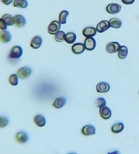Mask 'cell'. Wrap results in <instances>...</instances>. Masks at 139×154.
Masks as SVG:
<instances>
[{"instance_id": "obj_1", "label": "cell", "mask_w": 139, "mask_h": 154, "mask_svg": "<svg viewBox=\"0 0 139 154\" xmlns=\"http://www.w3.org/2000/svg\"><path fill=\"white\" fill-rule=\"evenodd\" d=\"M23 54L22 48L18 45H15L13 46L9 52L8 57L11 59H19L21 57Z\"/></svg>"}, {"instance_id": "obj_2", "label": "cell", "mask_w": 139, "mask_h": 154, "mask_svg": "<svg viewBox=\"0 0 139 154\" xmlns=\"http://www.w3.org/2000/svg\"><path fill=\"white\" fill-rule=\"evenodd\" d=\"M32 73V70L30 67L24 66L19 68L17 71V75L20 79H24L29 78Z\"/></svg>"}, {"instance_id": "obj_3", "label": "cell", "mask_w": 139, "mask_h": 154, "mask_svg": "<svg viewBox=\"0 0 139 154\" xmlns=\"http://www.w3.org/2000/svg\"><path fill=\"white\" fill-rule=\"evenodd\" d=\"M61 24L57 20H53L48 26V32L51 35H55L60 29Z\"/></svg>"}, {"instance_id": "obj_4", "label": "cell", "mask_w": 139, "mask_h": 154, "mask_svg": "<svg viewBox=\"0 0 139 154\" xmlns=\"http://www.w3.org/2000/svg\"><path fill=\"white\" fill-rule=\"evenodd\" d=\"M121 9V6L117 3H111L109 4L106 7V11L111 14H118Z\"/></svg>"}, {"instance_id": "obj_5", "label": "cell", "mask_w": 139, "mask_h": 154, "mask_svg": "<svg viewBox=\"0 0 139 154\" xmlns=\"http://www.w3.org/2000/svg\"><path fill=\"white\" fill-rule=\"evenodd\" d=\"M15 139L18 143L25 144L28 141L29 137L28 134L25 132L19 131L16 134Z\"/></svg>"}, {"instance_id": "obj_6", "label": "cell", "mask_w": 139, "mask_h": 154, "mask_svg": "<svg viewBox=\"0 0 139 154\" xmlns=\"http://www.w3.org/2000/svg\"><path fill=\"white\" fill-rule=\"evenodd\" d=\"M84 45L87 51H93L96 47V41L93 37H87L84 40Z\"/></svg>"}, {"instance_id": "obj_7", "label": "cell", "mask_w": 139, "mask_h": 154, "mask_svg": "<svg viewBox=\"0 0 139 154\" xmlns=\"http://www.w3.org/2000/svg\"><path fill=\"white\" fill-rule=\"evenodd\" d=\"M81 132L85 136H89L95 134V128L91 125H86L81 129Z\"/></svg>"}, {"instance_id": "obj_8", "label": "cell", "mask_w": 139, "mask_h": 154, "mask_svg": "<svg viewBox=\"0 0 139 154\" xmlns=\"http://www.w3.org/2000/svg\"><path fill=\"white\" fill-rule=\"evenodd\" d=\"M120 47V43L117 42H112L108 43L106 46V50L109 54H114L118 52Z\"/></svg>"}, {"instance_id": "obj_9", "label": "cell", "mask_w": 139, "mask_h": 154, "mask_svg": "<svg viewBox=\"0 0 139 154\" xmlns=\"http://www.w3.org/2000/svg\"><path fill=\"white\" fill-rule=\"evenodd\" d=\"M99 114L102 119L108 120L111 118L112 116V111L109 107L105 105L99 108Z\"/></svg>"}, {"instance_id": "obj_10", "label": "cell", "mask_w": 139, "mask_h": 154, "mask_svg": "<svg viewBox=\"0 0 139 154\" xmlns=\"http://www.w3.org/2000/svg\"><path fill=\"white\" fill-rule=\"evenodd\" d=\"M110 90L109 84L105 81H101L99 82L96 85V90L98 93H107Z\"/></svg>"}, {"instance_id": "obj_11", "label": "cell", "mask_w": 139, "mask_h": 154, "mask_svg": "<svg viewBox=\"0 0 139 154\" xmlns=\"http://www.w3.org/2000/svg\"><path fill=\"white\" fill-rule=\"evenodd\" d=\"M15 17V25L18 28L24 27L26 23L27 20L25 17L22 14H16L14 16Z\"/></svg>"}, {"instance_id": "obj_12", "label": "cell", "mask_w": 139, "mask_h": 154, "mask_svg": "<svg viewBox=\"0 0 139 154\" xmlns=\"http://www.w3.org/2000/svg\"><path fill=\"white\" fill-rule=\"evenodd\" d=\"M109 22L108 20H102L99 22L96 26V30L99 33H102L110 28Z\"/></svg>"}, {"instance_id": "obj_13", "label": "cell", "mask_w": 139, "mask_h": 154, "mask_svg": "<svg viewBox=\"0 0 139 154\" xmlns=\"http://www.w3.org/2000/svg\"><path fill=\"white\" fill-rule=\"evenodd\" d=\"M42 38L39 35H35L33 37L30 42V46L34 49H39L42 44Z\"/></svg>"}, {"instance_id": "obj_14", "label": "cell", "mask_w": 139, "mask_h": 154, "mask_svg": "<svg viewBox=\"0 0 139 154\" xmlns=\"http://www.w3.org/2000/svg\"><path fill=\"white\" fill-rule=\"evenodd\" d=\"M85 50V47L84 44L82 43H76L73 45L71 46L72 52L77 55L82 54Z\"/></svg>"}, {"instance_id": "obj_15", "label": "cell", "mask_w": 139, "mask_h": 154, "mask_svg": "<svg viewBox=\"0 0 139 154\" xmlns=\"http://www.w3.org/2000/svg\"><path fill=\"white\" fill-rule=\"evenodd\" d=\"M66 102V99L65 97L60 96L55 99L52 103V105L56 109H60L65 105Z\"/></svg>"}, {"instance_id": "obj_16", "label": "cell", "mask_w": 139, "mask_h": 154, "mask_svg": "<svg viewBox=\"0 0 139 154\" xmlns=\"http://www.w3.org/2000/svg\"><path fill=\"white\" fill-rule=\"evenodd\" d=\"M0 38L2 43H7L11 40L12 35L9 31L7 30H1L0 32Z\"/></svg>"}, {"instance_id": "obj_17", "label": "cell", "mask_w": 139, "mask_h": 154, "mask_svg": "<svg viewBox=\"0 0 139 154\" xmlns=\"http://www.w3.org/2000/svg\"><path fill=\"white\" fill-rule=\"evenodd\" d=\"M82 34L85 37H92L97 34L96 29L93 26H87L82 31Z\"/></svg>"}, {"instance_id": "obj_18", "label": "cell", "mask_w": 139, "mask_h": 154, "mask_svg": "<svg viewBox=\"0 0 139 154\" xmlns=\"http://www.w3.org/2000/svg\"><path fill=\"white\" fill-rule=\"evenodd\" d=\"M34 122L39 127H43L46 124V119L42 114H36L33 118Z\"/></svg>"}, {"instance_id": "obj_19", "label": "cell", "mask_w": 139, "mask_h": 154, "mask_svg": "<svg viewBox=\"0 0 139 154\" xmlns=\"http://www.w3.org/2000/svg\"><path fill=\"white\" fill-rule=\"evenodd\" d=\"M76 34L73 32H68L65 34L64 40L68 44L74 43L76 40Z\"/></svg>"}, {"instance_id": "obj_20", "label": "cell", "mask_w": 139, "mask_h": 154, "mask_svg": "<svg viewBox=\"0 0 139 154\" xmlns=\"http://www.w3.org/2000/svg\"><path fill=\"white\" fill-rule=\"evenodd\" d=\"M124 126L122 122H117L114 123L111 128L112 132L114 134H118L121 132L124 129Z\"/></svg>"}, {"instance_id": "obj_21", "label": "cell", "mask_w": 139, "mask_h": 154, "mask_svg": "<svg viewBox=\"0 0 139 154\" xmlns=\"http://www.w3.org/2000/svg\"><path fill=\"white\" fill-rule=\"evenodd\" d=\"M109 25L110 26L115 28V29H118L120 28L122 25V22L121 20L117 17H112L109 20Z\"/></svg>"}, {"instance_id": "obj_22", "label": "cell", "mask_w": 139, "mask_h": 154, "mask_svg": "<svg viewBox=\"0 0 139 154\" xmlns=\"http://www.w3.org/2000/svg\"><path fill=\"white\" fill-rule=\"evenodd\" d=\"M128 54V49L126 46H120L118 51V57L121 59L123 60L126 58Z\"/></svg>"}, {"instance_id": "obj_23", "label": "cell", "mask_w": 139, "mask_h": 154, "mask_svg": "<svg viewBox=\"0 0 139 154\" xmlns=\"http://www.w3.org/2000/svg\"><path fill=\"white\" fill-rule=\"evenodd\" d=\"M13 7L25 8L28 5V2L27 0H14L13 1Z\"/></svg>"}, {"instance_id": "obj_24", "label": "cell", "mask_w": 139, "mask_h": 154, "mask_svg": "<svg viewBox=\"0 0 139 154\" xmlns=\"http://www.w3.org/2000/svg\"><path fill=\"white\" fill-rule=\"evenodd\" d=\"M1 18L4 19L8 26H11L15 24V17L10 14H4Z\"/></svg>"}, {"instance_id": "obj_25", "label": "cell", "mask_w": 139, "mask_h": 154, "mask_svg": "<svg viewBox=\"0 0 139 154\" xmlns=\"http://www.w3.org/2000/svg\"><path fill=\"white\" fill-rule=\"evenodd\" d=\"M69 15V12L67 10H62L59 15V22L60 24H65L66 23V18Z\"/></svg>"}, {"instance_id": "obj_26", "label": "cell", "mask_w": 139, "mask_h": 154, "mask_svg": "<svg viewBox=\"0 0 139 154\" xmlns=\"http://www.w3.org/2000/svg\"><path fill=\"white\" fill-rule=\"evenodd\" d=\"M65 33L63 31H59L55 35H54V40L57 42H62L65 38Z\"/></svg>"}, {"instance_id": "obj_27", "label": "cell", "mask_w": 139, "mask_h": 154, "mask_svg": "<svg viewBox=\"0 0 139 154\" xmlns=\"http://www.w3.org/2000/svg\"><path fill=\"white\" fill-rule=\"evenodd\" d=\"M9 83L13 86H16L18 84V76L17 74H11L8 78Z\"/></svg>"}, {"instance_id": "obj_28", "label": "cell", "mask_w": 139, "mask_h": 154, "mask_svg": "<svg viewBox=\"0 0 139 154\" xmlns=\"http://www.w3.org/2000/svg\"><path fill=\"white\" fill-rule=\"evenodd\" d=\"M8 124H9L8 119L5 116H1L0 117V127L1 128H4V127L7 126Z\"/></svg>"}, {"instance_id": "obj_29", "label": "cell", "mask_w": 139, "mask_h": 154, "mask_svg": "<svg viewBox=\"0 0 139 154\" xmlns=\"http://www.w3.org/2000/svg\"><path fill=\"white\" fill-rule=\"evenodd\" d=\"M106 100L103 97H99L96 100L97 106L98 108H99L102 107V106H105L106 105Z\"/></svg>"}, {"instance_id": "obj_30", "label": "cell", "mask_w": 139, "mask_h": 154, "mask_svg": "<svg viewBox=\"0 0 139 154\" xmlns=\"http://www.w3.org/2000/svg\"><path fill=\"white\" fill-rule=\"evenodd\" d=\"M7 24L6 22L2 18H1L0 19V28L1 30H5L7 28Z\"/></svg>"}, {"instance_id": "obj_31", "label": "cell", "mask_w": 139, "mask_h": 154, "mask_svg": "<svg viewBox=\"0 0 139 154\" xmlns=\"http://www.w3.org/2000/svg\"><path fill=\"white\" fill-rule=\"evenodd\" d=\"M121 2L125 5H131L133 4L135 0H121Z\"/></svg>"}, {"instance_id": "obj_32", "label": "cell", "mask_w": 139, "mask_h": 154, "mask_svg": "<svg viewBox=\"0 0 139 154\" xmlns=\"http://www.w3.org/2000/svg\"><path fill=\"white\" fill-rule=\"evenodd\" d=\"M1 1L6 5H9L10 4H11L13 2V0H1Z\"/></svg>"}, {"instance_id": "obj_33", "label": "cell", "mask_w": 139, "mask_h": 154, "mask_svg": "<svg viewBox=\"0 0 139 154\" xmlns=\"http://www.w3.org/2000/svg\"><path fill=\"white\" fill-rule=\"evenodd\" d=\"M107 154H120L118 150H114L111 152H108Z\"/></svg>"}, {"instance_id": "obj_34", "label": "cell", "mask_w": 139, "mask_h": 154, "mask_svg": "<svg viewBox=\"0 0 139 154\" xmlns=\"http://www.w3.org/2000/svg\"><path fill=\"white\" fill-rule=\"evenodd\" d=\"M68 154H77V153H74V152H70V153H68Z\"/></svg>"}, {"instance_id": "obj_35", "label": "cell", "mask_w": 139, "mask_h": 154, "mask_svg": "<svg viewBox=\"0 0 139 154\" xmlns=\"http://www.w3.org/2000/svg\"><path fill=\"white\" fill-rule=\"evenodd\" d=\"M138 94H139V91H138Z\"/></svg>"}]
</instances>
